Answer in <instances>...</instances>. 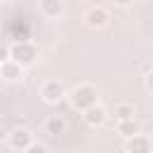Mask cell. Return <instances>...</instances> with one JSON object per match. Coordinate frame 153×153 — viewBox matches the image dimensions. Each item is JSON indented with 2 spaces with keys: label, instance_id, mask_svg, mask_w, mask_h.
Returning <instances> with one entry per match:
<instances>
[{
  "label": "cell",
  "instance_id": "obj_5",
  "mask_svg": "<svg viewBox=\"0 0 153 153\" xmlns=\"http://www.w3.org/2000/svg\"><path fill=\"white\" fill-rule=\"evenodd\" d=\"M0 72H2V76H5L7 81H17V79H22V65L14 62V60L2 62V65H0Z\"/></svg>",
  "mask_w": 153,
  "mask_h": 153
},
{
  "label": "cell",
  "instance_id": "obj_13",
  "mask_svg": "<svg viewBox=\"0 0 153 153\" xmlns=\"http://www.w3.org/2000/svg\"><path fill=\"white\" fill-rule=\"evenodd\" d=\"M7 60H10V48L0 43V65H2V62H7Z\"/></svg>",
  "mask_w": 153,
  "mask_h": 153
},
{
  "label": "cell",
  "instance_id": "obj_1",
  "mask_svg": "<svg viewBox=\"0 0 153 153\" xmlns=\"http://www.w3.org/2000/svg\"><path fill=\"white\" fill-rule=\"evenodd\" d=\"M10 60H14V62H19L22 67H26V65H31V62L36 60V48H33L31 43H26V41H17V43L10 48Z\"/></svg>",
  "mask_w": 153,
  "mask_h": 153
},
{
  "label": "cell",
  "instance_id": "obj_2",
  "mask_svg": "<svg viewBox=\"0 0 153 153\" xmlns=\"http://www.w3.org/2000/svg\"><path fill=\"white\" fill-rule=\"evenodd\" d=\"M96 88L93 86H79L76 91H74V96H72V103H74V108H79V110H86V108H91V105H96Z\"/></svg>",
  "mask_w": 153,
  "mask_h": 153
},
{
  "label": "cell",
  "instance_id": "obj_6",
  "mask_svg": "<svg viewBox=\"0 0 153 153\" xmlns=\"http://www.w3.org/2000/svg\"><path fill=\"white\" fill-rule=\"evenodd\" d=\"M84 120H86V124L98 127V124H103V122H105V110H103L100 105H91V108H86Z\"/></svg>",
  "mask_w": 153,
  "mask_h": 153
},
{
  "label": "cell",
  "instance_id": "obj_9",
  "mask_svg": "<svg viewBox=\"0 0 153 153\" xmlns=\"http://www.w3.org/2000/svg\"><path fill=\"white\" fill-rule=\"evenodd\" d=\"M151 148V143L143 139V136H129V141H127V151H131V153H146Z\"/></svg>",
  "mask_w": 153,
  "mask_h": 153
},
{
  "label": "cell",
  "instance_id": "obj_11",
  "mask_svg": "<svg viewBox=\"0 0 153 153\" xmlns=\"http://www.w3.org/2000/svg\"><path fill=\"white\" fill-rule=\"evenodd\" d=\"M120 134L122 136H134V134H139V124L134 122V117L131 120H120Z\"/></svg>",
  "mask_w": 153,
  "mask_h": 153
},
{
  "label": "cell",
  "instance_id": "obj_7",
  "mask_svg": "<svg viewBox=\"0 0 153 153\" xmlns=\"http://www.w3.org/2000/svg\"><path fill=\"white\" fill-rule=\"evenodd\" d=\"M41 12L45 17H60L62 14V0H41Z\"/></svg>",
  "mask_w": 153,
  "mask_h": 153
},
{
  "label": "cell",
  "instance_id": "obj_4",
  "mask_svg": "<svg viewBox=\"0 0 153 153\" xmlns=\"http://www.w3.org/2000/svg\"><path fill=\"white\" fill-rule=\"evenodd\" d=\"M10 146L17 148V151H29V146H31V134H29L26 129H17V131H12V136H10Z\"/></svg>",
  "mask_w": 153,
  "mask_h": 153
},
{
  "label": "cell",
  "instance_id": "obj_14",
  "mask_svg": "<svg viewBox=\"0 0 153 153\" xmlns=\"http://www.w3.org/2000/svg\"><path fill=\"white\" fill-rule=\"evenodd\" d=\"M146 86H148V91H153V72L146 76Z\"/></svg>",
  "mask_w": 153,
  "mask_h": 153
},
{
  "label": "cell",
  "instance_id": "obj_10",
  "mask_svg": "<svg viewBox=\"0 0 153 153\" xmlns=\"http://www.w3.org/2000/svg\"><path fill=\"white\" fill-rule=\"evenodd\" d=\"M45 131H48L50 136L65 134V120H62V117H50V120L45 122Z\"/></svg>",
  "mask_w": 153,
  "mask_h": 153
},
{
  "label": "cell",
  "instance_id": "obj_16",
  "mask_svg": "<svg viewBox=\"0 0 153 153\" xmlns=\"http://www.w3.org/2000/svg\"><path fill=\"white\" fill-rule=\"evenodd\" d=\"M2 136H5V131H2V129H0V139H2Z\"/></svg>",
  "mask_w": 153,
  "mask_h": 153
},
{
  "label": "cell",
  "instance_id": "obj_8",
  "mask_svg": "<svg viewBox=\"0 0 153 153\" xmlns=\"http://www.w3.org/2000/svg\"><path fill=\"white\" fill-rule=\"evenodd\" d=\"M86 22H88L91 26H103V24L108 22V12H105L103 7H93V10H88Z\"/></svg>",
  "mask_w": 153,
  "mask_h": 153
},
{
  "label": "cell",
  "instance_id": "obj_3",
  "mask_svg": "<svg viewBox=\"0 0 153 153\" xmlns=\"http://www.w3.org/2000/svg\"><path fill=\"white\" fill-rule=\"evenodd\" d=\"M41 96H43V100H48V103H57V100L65 96V88H62V84H57V81H48V84L41 88Z\"/></svg>",
  "mask_w": 153,
  "mask_h": 153
},
{
  "label": "cell",
  "instance_id": "obj_15",
  "mask_svg": "<svg viewBox=\"0 0 153 153\" xmlns=\"http://www.w3.org/2000/svg\"><path fill=\"white\" fill-rule=\"evenodd\" d=\"M115 2H117V5H122V7H124V5H129V2H131V0H115Z\"/></svg>",
  "mask_w": 153,
  "mask_h": 153
},
{
  "label": "cell",
  "instance_id": "obj_12",
  "mask_svg": "<svg viewBox=\"0 0 153 153\" xmlns=\"http://www.w3.org/2000/svg\"><path fill=\"white\" fill-rule=\"evenodd\" d=\"M115 115H117V120H131L134 117V108L127 105V103H122V105L115 108Z\"/></svg>",
  "mask_w": 153,
  "mask_h": 153
}]
</instances>
